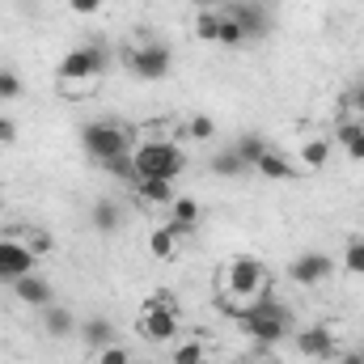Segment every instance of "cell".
<instances>
[{"label": "cell", "mask_w": 364, "mask_h": 364, "mask_svg": "<svg viewBox=\"0 0 364 364\" xmlns=\"http://www.w3.org/2000/svg\"><path fill=\"white\" fill-rule=\"evenodd\" d=\"M233 318H237V331L255 348H275V343H284L292 335V309L284 301L267 296V292L255 296V301H246L242 309H233Z\"/></svg>", "instance_id": "1"}, {"label": "cell", "mask_w": 364, "mask_h": 364, "mask_svg": "<svg viewBox=\"0 0 364 364\" xmlns=\"http://www.w3.org/2000/svg\"><path fill=\"white\" fill-rule=\"evenodd\" d=\"M132 161H136V174L140 178L174 182L186 170V153H182V144H174V140H144V144L132 149Z\"/></svg>", "instance_id": "2"}, {"label": "cell", "mask_w": 364, "mask_h": 364, "mask_svg": "<svg viewBox=\"0 0 364 364\" xmlns=\"http://www.w3.org/2000/svg\"><path fill=\"white\" fill-rule=\"evenodd\" d=\"M81 149L90 153L97 166H106V161H114V157H127L136 144H132V132L123 127V123H114V119H93L81 127Z\"/></svg>", "instance_id": "3"}, {"label": "cell", "mask_w": 364, "mask_h": 364, "mask_svg": "<svg viewBox=\"0 0 364 364\" xmlns=\"http://www.w3.org/2000/svg\"><path fill=\"white\" fill-rule=\"evenodd\" d=\"M178 305L166 296V292H157V296H149L144 305H140V322H136V331L149 339V343H174L178 339Z\"/></svg>", "instance_id": "4"}, {"label": "cell", "mask_w": 364, "mask_h": 364, "mask_svg": "<svg viewBox=\"0 0 364 364\" xmlns=\"http://www.w3.org/2000/svg\"><path fill=\"white\" fill-rule=\"evenodd\" d=\"M220 284H225V292H229L233 301H255V296H263V292H267V272H263V263H259V259L237 255V259H229V263H225Z\"/></svg>", "instance_id": "5"}, {"label": "cell", "mask_w": 364, "mask_h": 364, "mask_svg": "<svg viewBox=\"0 0 364 364\" xmlns=\"http://www.w3.org/2000/svg\"><path fill=\"white\" fill-rule=\"evenodd\" d=\"M106 68H110V51L102 43H85V47H73L60 60V81L64 85H85L93 77H102Z\"/></svg>", "instance_id": "6"}, {"label": "cell", "mask_w": 364, "mask_h": 364, "mask_svg": "<svg viewBox=\"0 0 364 364\" xmlns=\"http://www.w3.org/2000/svg\"><path fill=\"white\" fill-rule=\"evenodd\" d=\"M123 64L140 81H166L170 68H174V51L166 43H136V47L123 51Z\"/></svg>", "instance_id": "7"}, {"label": "cell", "mask_w": 364, "mask_h": 364, "mask_svg": "<svg viewBox=\"0 0 364 364\" xmlns=\"http://www.w3.org/2000/svg\"><path fill=\"white\" fill-rule=\"evenodd\" d=\"M335 275V259L326 250H301L292 263H288V279L301 284V288H318Z\"/></svg>", "instance_id": "8"}, {"label": "cell", "mask_w": 364, "mask_h": 364, "mask_svg": "<svg viewBox=\"0 0 364 364\" xmlns=\"http://www.w3.org/2000/svg\"><path fill=\"white\" fill-rule=\"evenodd\" d=\"M292 348L305 356V360H335L339 356V343H335V331L314 322V326H301L292 331Z\"/></svg>", "instance_id": "9"}, {"label": "cell", "mask_w": 364, "mask_h": 364, "mask_svg": "<svg viewBox=\"0 0 364 364\" xmlns=\"http://www.w3.org/2000/svg\"><path fill=\"white\" fill-rule=\"evenodd\" d=\"M220 13H229V17L246 30V43H259V38L272 30V13H267L263 0H229Z\"/></svg>", "instance_id": "10"}, {"label": "cell", "mask_w": 364, "mask_h": 364, "mask_svg": "<svg viewBox=\"0 0 364 364\" xmlns=\"http://www.w3.org/2000/svg\"><path fill=\"white\" fill-rule=\"evenodd\" d=\"M34 250L21 242V237H0V284H13L21 275L34 272Z\"/></svg>", "instance_id": "11"}, {"label": "cell", "mask_w": 364, "mask_h": 364, "mask_svg": "<svg viewBox=\"0 0 364 364\" xmlns=\"http://www.w3.org/2000/svg\"><path fill=\"white\" fill-rule=\"evenodd\" d=\"M13 296H17L21 305H30V309H47V305L55 301V288H51L38 272H30V275H21V279H13Z\"/></svg>", "instance_id": "12"}, {"label": "cell", "mask_w": 364, "mask_h": 364, "mask_svg": "<svg viewBox=\"0 0 364 364\" xmlns=\"http://www.w3.org/2000/svg\"><path fill=\"white\" fill-rule=\"evenodd\" d=\"M77 335H81V343H85L90 352H102V348L114 343V322H110L106 314H90V318L77 322Z\"/></svg>", "instance_id": "13"}, {"label": "cell", "mask_w": 364, "mask_h": 364, "mask_svg": "<svg viewBox=\"0 0 364 364\" xmlns=\"http://www.w3.org/2000/svg\"><path fill=\"white\" fill-rule=\"evenodd\" d=\"M255 174L267 178V182H301V170H296L279 149H267V153L255 161Z\"/></svg>", "instance_id": "14"}, {"label": "cell", "mask_w": 364, "mask_h": 364, "mask_svg": "<svg viewBox=\"0 0 364 364\" xmlns=\"http://www.w3.org/2000/svg\"><path fill=\"white\" fill-rule=\"evenodd\" d=\"M43 331H47L51 339H68V335H77V314H73L68 305L51 301V305L43 309Z\"/></svg>", "instance_id": "15"}, {"label": "cell", "mask_w": 364, "mask_h": 364, "mask_svg": "<svg viewBox=\"0 0 364 364\" xmlns=\"http://www.w3.org/2000/svg\"><path fill=\"white\" fill-rule=\"evenodd\" d=\"M335 140H339V149H343L352 161H364V123H360V119L343 114V119H339V127H335Z\"/></svg>", "instance_id": "16"}, {"label": "cell", "mask_w": 364, "mask_h": 364, "mask_svg": "<svg viewBox=\"0 0 364 364\" xmlns=\"http://www.w3.org/2000/svg\"><path fill=\"white\" fill-rule=\"evenodd\" d=\"M132 191H136V199L144 208H170L174 203V182H166V178H140Z\"/></svg>", "instance_id": "17"}, {"label": "cell", "mask_w": 364, "mask_h": 364, "mask_svg": "<svg viewBox=\"0 0 364 364\" xmlns=\"http://www.w3.org/2000/svg\"><path fill=\"white\" fill-rule=\"evenodd\" d=\"M90 225L97 229V233H119V229H123V208H119L110 195H102V199L90 208Z\"/></svg>", "instance_id": "18"}, {"label": "cell", "mask_w": 364, "mask_h": 364, "mask_svg": "<svg viewBox=\"0 0 364 364\" xmlns=\"http://www.w3.org/2000/svg\"><path fill=\"white\" fill-rule=\"evenodd\" d=\"M178 242H182V233L166 220V225H157L153 233H149V250H153V259H161V263H170L174 255H178Z\"/></svg>", "instance_id": "19"}, {"label": "cell", "mask_w": 364, "mask_h": 364, "mask_svg": "<svg viewBox=\"0 0 364 364\" xmlns=\"http://www.w3.org/2000/svg\"><path fill=\"white\" fill-rule=\"evenodd\" d=\"M199 216H203V208H199L191 195H174V203H170V225H174L178 233H191V229L199 225Z\"/></svg>", "instance_id": "20"}, {"label": "cell", "mask_w": 364, "mask_h": 364, "mask_svg": "<svg viewBox=\"0 0 364 364\" xmlns=\"http://www.w3.org/2000/svg\"><path fill=\"white\" fill-rule=\"evenodd\" d=\"M208 170H212L216 178H242V174H250V166H246L233 149H216L212 161H208Z\"/></svg>", "instance_id": "21"}, {"label": "cell", "mask_w": 364, "mask_h": 364, "mask_svg": "<svg viewBox=\"0 0 364 364\" xmlns=\"http://www.w3.org/2000/svg\"><path fill=\"white\" fill-rule=\"evenodd\" d=\"M229 149H233V153H237V157H242V161H246L250 170H255V161H259V157H263V153L272 149V140H263V136H237V140H233Z\"/></svg>", "instance_id": "22"}, {"label": "cell", "mask_w": 364, "mask_h": 364, "mask_svg": "<svg viewBox=\"0 0 364 364\" xmlns=\"http://www.w3.org/2000/svg\"><path fill=\"white\" fill-rule=\"evenodd\" d=\"M296 157L309 166V170H322L326 161H331V140H322V136H314V140H305L301 149H296Z\"/></svg>", "instance_id": "23"}, {"label": "cell", "mask_w": 364, "mask_h": 364, "mask_svg": "<svg viewBox=\"0 0 364 364\" xmlns=\"http://www.w3.org/2000/svg\"><path fill=\"white\" fill-rule=\"evenodd\" d=\"M216 47H229V51H237V47H246V30L229 17V13H220V30H216Z\"/></svg>", "instance_id": "24"}, {"label": "cell", "mask_w": 364, "mask_h": 364, "mask_svg": "<svg viewBox=\"0 0 364 364\" xmlns=\"http://www.w3.org/2000/svg\"><path fill=\"white\" fill-rule=\"evenodd\" d=\"M170 360L174 364H208V348L199 339H182V343H174V356Z\"/></svg>", "instance_id": "25"}, {"label": "cell", "mask_w": 364, "mask_h": 364, "mask_svg": "<svg viewBox=\"0 0 364 364\" xmlns=\"http://www.w3.org/2000/svg\"><path fill=\"white\" fill-rule=\"evenodd\" d=\"M216 30H220V9H203V13H195V38L216 43Z\"/></svg>", "instance_id": "26"}, {"label": "cell", "mask_w": 364, "mask_h": 364, "mask_svg": "<svg viewBox=\"0 0 364 364\" xmlns=\"http://www.w3.org/2000/svg\"><path fill=\"white\" fill-rule=\"evenodd\" d=\"M343 267H348V275H364V237H348V246H343Z\"/></svg>", "instance_id": "27"}, {"label": "cell", "mask_w": 364, "mask_h": 364, "mask_svg": "<svg viewBox=\"0 0 364 364\" xmlns=\"http://www.w3.org/2000/svg\"><path fill=\"white\" fill-rule=\"evenodd\" d=\"M21 90H26V85H21V77H17V68H4V64H0V102H17Z\"/></svg>", "instance_id": "28"}, {"label": "cell", "mask_w": 364, "mask_h": 364, "mask_svg": "<svg viewBox=\"0 0 364 364\" xmlns=\"http://www.w3.org/2000/svg\"><path fill=\"white\" fill-rule=\"evenodd\" d=\"M182 132H186V136H191V140H212V136H216V123H212V119H208V114H191V119H186V127H182Z\"/></svg>", "instance_id": "29"}, {"label": "cell", "mask_w": 364, "mask_h": 364, "mask_svg": "<svg viewBox=\"0 0 364 364\" xmlns=\"http://www.w3.org/2000/svg\"><path fill=\"white\" fill-rule=\"evenodd\" d=\"M93 364H132V352H127V348H119V343H110V348L93 352Z\"/></svg>", "instance_id": "30"}, {"label": "cell", "mask_w": 364, "mask_h": 364, "mask_svg": "<svg viewBox=\"0 0 364 364\" xmlns=\"http://www.w3.org/2000/svg\"><path fill=\"white\" fill-rule=\"evenodd\" d=\"M343 102H348L352 119H360V123H364V81H356V85L348 90V97H343Z\"/></svg>", "instance_id": "31"}, {"label": "cell", "mask_w": 364, "mask_h": 364, "mask_svg": "<svg viewBox=\"0 0 364 364\" xmlns=\"http://www.w3.org/2000/svg\"><path fill=\"white\" fill-rule=\"evenodd\" d=\"M26 246H30L34 255H51V250H55V237H51V233H30Z\"/></svg>", "instance_id": "32"}, {"label": "cell", "mask_w": 364, "mask_h": 364, "mask_svg": "<svg viewBox=\"0 0 364 364\" xmlns=\"http://www.w3.org/2000/svg\"><path fill=\"white\" fill-rule=\"evenodd\" d=\"M0 144H17V123H13V114H4V110H0Z\"/></svg>", "instance_id": "33"}, {"label": "cell", "mask_w": 364, "mask_h": 364, "mask_svg": "<svg viewBox=\"0 0 364 364\" xmlns=\"http://www.w3.org/2000/svg\"><path fill=\"white\" fill-rule=\"evenodd\" d=\"M68 4H73V13H97L106 0H68Z\"/></svg>", "instance_id": "34"}, {"label": "cell", "mask_w": 364, "mask_h": 364, "mask_svg": "<svg viewBox=\"0 0 364 364\" xmlns=\"http://www.w3.org/2000/svg\"><path fill=\"white\" fill-rule=\"evenodd\" d=\"M242 364H267V360H263V356H246Z\"/></svg>", "instance_id": "35"}, {"label": "cell", "mask_w": 364, "mask_h": 364, "mask_svg": "<svg viewBox=\"0 0 364 364\" xmlns=\"http://www.w3.org/2000/svg\"><path fill=\"white\" fill-rule=\"evenodd\" d=\"M208 4H212V9H225V4H229V0H208Z\"/></svg>", "instance_id": "36"}, {"label": "cell", "mask_w": 364, "mask_h": 364, "mask_svg": "<svg viewBox=\"0 0 364 364\" xmlns=\"http://www.w3.org/2000/svg\"><path fill=\"white\" fill-rule=\"evenodd\" d=\"M0 216H4V195H0Z\"/></svg>", "instance_id": "37"}]
</instances>
